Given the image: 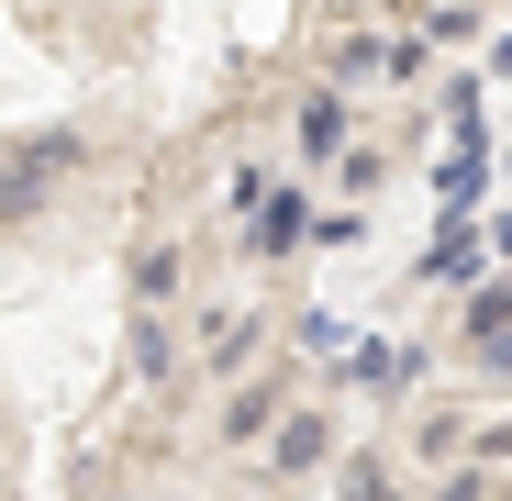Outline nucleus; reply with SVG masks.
I'll use <instances>...</instances> for the list:
<instances>
[{
	"label": "nucleus",
	"instance_id": "f257e3e1",
	"mask_svg": "<svg viewBox=\"0 0 512 501\" xmlns=\"http://www.w3.org/2000/svg\"><path fill=\"white\" fill-rule=\"evenodd\" d=\"M301 234H312V212H301L290 190H279V201H256V257H290Z\"/></svg>",
	"mask_w": 512,
	"mask_h": 501
},
{
	"label": "nucleus",
	"instance_id": "f03ea898",
	"mask_svg": "<svg viewBox=\"0 0 512 501\" xmlns=\"http://www.w3.org/2000/svg\"><path fill=\"white\" fill-rule=\"evenodd\" d=\"M279 468H323V424H290L279 435Z\"/></svg>",
	"mask_w": 512,
	"mask_h": 501
},
{
	"label": "nucleus",
	"instance_id": "7ed1b4c3",
	"mask_svg": "<svg viewBox=\"0 0 512 501\" xmlns=\"http://www.w3.org/2000/svg\"><path fill=\"white\" fill-rule=\"evenodd\" d=\"M435 501H490V479H479V468H457V479H446Z\"/></svg>",
	"mask_w": 512,
	"mask_h": 501
},
{
	"label": "nucleus",
	"instance_id": "20e7f679",
	"mask_svg": "<svg viewBox=\"0 0 512 501\" xmlns=\"http://www.w3.org/2000/svg\"><path fill=\"white\" fill-rule=\"evenodd\" d=\"M346 501H401V490H390V479H379V468H368V479H357V490H346Z\"/></svg>",
	"mask_w": 512,
	"mask_h": 501
}]
</instances>
